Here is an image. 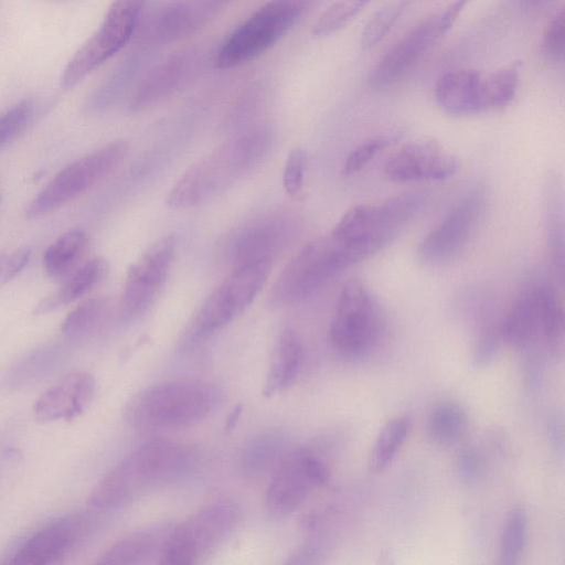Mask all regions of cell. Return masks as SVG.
<instances>
[{
	"label": "cell",
	"mask_w": 565,
	"mask_h": 565,
	"mask_svg": "<svg viewBox=\"0 0 565 565\" xmlns=\"http://www.w3.org/2000/svg\"><path fill=\"white\" fill-rule=\"evenodd\" d=\"M527 515L523 508L512 509L501 532L498 565H520L527 541Z\"/></svg>",
	"instance_id": "cell-33"
},
{
	"label": "cell",
	"mask_w": 565,
	"mask_h": 565,
	"mask_svg": "<svg viewBox=\"0 0 565 565\" xmlns=\"http://www.w3.org/2000/svg\"><path fill=\"white\" fill-rule=\"evenodd\" d=\"M177 237L168 234L153 242L128 269L119 313L122 321L141 317L153 305L169 275Z\"/></svg>",
	"instance_id": "cell-13"
},
{
	"label": "cell",
	"mask_w": 565,
	"mask_h": 565,
	"mask_svg": "<svg viewBox=\"0 0 565 565\" xmlns=\"http://www.w3.org/2000/svg\"><path fill=\"white\" fill-rule=\"evenodd\" d=\"M308 4L275 0L260 6L223 41L215 55V67L233 68L260 56L298 22Z\"/></svg>",
	"instance_id": "cell-4"
},
{
	"label": "cell",
	"mask_w": 565,
	"mask_h": 565,
	"mask_svg": "<svg viewBox=\"0 0 565 565\" xmlns=\"http://www.w3.org/2000/svg\"><path fill=\"white\" fill-rule=\"evenodd\" d=\"M171 524H157L136 530L117 540L93 565H142L159 552Z\"/></svg>",
	"instance_id": "cell-21"
},
{
	"label": "cell",
	"mask_w": 565,
	"mask_h": 565,
	"mask_svg": "<svg viewBox=\"0 0 565 565\" xmlns=\"http://www.w3.org/2000/svg\"><path fill=\"white\" fill-rule=\"evenodd\" d=\"M190 58L185 54L170 57L140 84L134 94L131 107L138 109L171 92L190 71Z\"/></svg>",
	"instance_id": "cell-27"
},
{
	"label": "cell",
	"mask_w": 565,
	"mask_h": 565,
	"mask_svg": "<svg viewBox=\"0 0 565 565\" xmlns=\"http://www.w3.org/2000/svg\"><path fill=\"white\" fill-rule=\"evenodd\" d=\"M270 268V263L234 268L201 305L186 332L185 343L202 341L238 318L263 289Z\"/></svg>",
	"instance_id": "cell-5"
},
{
	"label": "cell",
	"mask_w": 565,
	"mask_h": 565,
	"mask_svg": "<svg viewBox=\"0 0 565 565\" xmlns=\"http://www.w3.org/2000/svg\"><path fill=\"white\" fill-rule=\"evenodd\" d=\"M465 4V1L448 3L402 35L373 67L370 86L383 88L399 79L451 28Z\"/></svg>",
	"instance_id": "cell-11"
},
{
	"label": "cell",
	"mask_w": 565,
	"mask_h": 565,
	"mask_svg": "<svg viewBox=\"0 0 565 565\" xmlns=\"http://www.w3.org/2000/svg\"><path fill=\"white\" fill-rule=\"evenodd\" d=\"M110 301L96 297L84 301L73 309L64 319L61 331L70 339H83L97 331L108 319Z\"/></svg>",
	"instance_id": "cell-28"
},
{
	"label": "cell",
	"mask_w": 565,
	"mask_h": 565,
	"mask_svg": "<svg viewBox=\"0 0 565 565\" xmlns=\"http://www.w3.org/2000/svg\"><path fill=\"white\" fill-rule=\"evenodd\" d=\"M564 8H559L547 22L543 38L542 50L552 61H561L565 52Z\"/></svg>",
	"instance_id": "cell-41"
},
{
	"label": "cell",
	"mask_w": 565,
	"mask_h": 565,
	"mask_svg": "<svg viewBox=\"0 0 565 565\" xmlns=\"http://www.w3.org/2000/svg\"><path fill=\"white\" fill-rule=\"evenodd\" d=\"M483 75L475 68H458L445 73L435 85L438 105L452 115H468L486 109Z\"/></svg>",
	"instance_id": "cell-19"
},
{
	"label": "cell",
	"mask_w": 565,
	"mask_h": 565,
	"mask_svg": "<svg viewBox=\"0 0 565 565\" xmlns=\"http://www.w3.org/2000/svg\"><path fill=\"white\" fill-rule=\"evenodd\" d=\"M291 237L287 220L270 217L252 222L226 241L224 256L233 269L257 263H273Z\"/></svg>",
	"instance_id": "cell-15"
},
{
	"label": "cell",
	"mask_w": 565,
	"mask_h": 565,
	"mask_svg": "<svg viewBox=\"0 0 565 565\" xmlns=\"http://www.w3.org/2000/svg\"><path fill=\"white\" fill-rule=\"evenodd\" d=\"M330 476L321 457L308 448L287 451L274 469L265 493L267 512L282 519L297 510L307 497Z\"/></svg>",
	"instance_id": "cell-10"
},
{
	"label": "cell",
	"mask_w": 565,
	"mask_h": 565,
	"mask_svg": "<svg viewBox=\"0 0 565 565\" xmlns=\"http://www.w3.org/2000/svg\"><path fill=\"white\" fill-rule=\"evenodd\" d=\"M502 342L513 349H529L540 337L541 311L539 286L522 291L501 320Z\"/></svg>",
	"instance_id": "cell-20"
},
{
	"label": "cell",
	"mask_w": 565,
	"mask_h": 565,
	"mask_svg": "<svg viewBox=\"0 0 565 565\" xmlns=\"http://www.w3.org/2000/svg\"><path fill=\"white\" fill-rule=\"evenodd\" d=\"M330 550V539L317 534L299 546L284 565H323Z\"/></svg>",
	"instance_id": "cell-40"
},
{
	"label": "cell",
	"mask_w": 565,
	"mask_h": 565,
	"mask_svg": "<svg viewBox=\"0 0 565 565\" xmlns=\"http://www.w3.org/2000/svg\"><path fill=\"white\" fill-rule=\"evenodd\" d=\"M478 333L472 351L475 366L488 365L497 355L501 342V320H499L491 305H481L476 313Z\"/></svg>",
	"instance_id": "cell-32"
},
{
	"label": "cell",
	"mask_w": 565,
	"mask_h": 565,
	"mask_svg": "<svg viewBox=\"0 0 565 565\" xmlns=\"http://www.w3.org/2000/svg\"><path fill=\"white\" fill-rule=\"evenodd\" d=\"M411 430L407 417H396L388 420L377 434L369 458L373 472L383 471L395 459Z\"/></svg>",
	"instance_id": "cell-29"
},
{
	"label": "cell",
	"mask_w": 565,
	"mask_h": 565,
	"mask_svg": "<svg viewBox=\"0 0 565 565\" xmlns=\"http://www.w3.org/2000/svg\"><path fill=\"white\" fill-rule=\"evenodd\" d=\"M361 260L354 249L330 232L308 243L287 263L273 285L268 301L274 307L297 303Z\"/></svg>",
	"instance_id": "cell-3"
},
{
	"label": "cell",
	"mask_w": 565,
	"mask_h": 565,
	"mask_svg": "<svg viewBox=\"0 0 565 565\" xmlns=\"http://www.w3.org/2000/svg\"><path fill=\"white\" fill-rule=\"evenodd\" d=\"M269 143L270 137L264 129L223 142L188 168L168 192L166 204L185 210L206 203L256 167Z\"/></svg>",
	"instance_id": "cell-1"
},
{
	"label": "cell",
	"mask_w": 565,
	"mask_h": 565,
	"mask_svg": "<svg viewBox=\"0 0 565 565\" xmlns=\"http://www.w3.org/2000/svg\"><path fill=\"white\" fill-rule=\"evenodd\" d=\"M367 1H337L331 3L317 19L311 29L316 38H323L348 24Z\"/></svg>",
	"instance_id": "cell-37"
},
{
	"label": "cell",
	"mask_w": 565,
	"mask_h": 565,
	"mask_svg": "<svg viewBox=\"0 0 565 565\" xmlns=\"http://www.w3.org/2000/svg\"><path fill=\"white\" fill-rule=\"evenodd\" d=\"M287 454L281 435L266 433L250 439L242 449L238 469L245 478H259L276 468Z\"/></svg>",
	"instance_id": "cell-26"
},
{
	"label": "cell",
	"mask_w": 565,
	"mask_h": 565,
	"mask_svg": "<svg viewBox=\"0 0 565 565\" xmlns=\"http://www.w3.org/2000/svg\"><path fill=\"white\" fill-rule=\"evenodd\" d=\"M519 84V63L513 62L490 74L483 75L484 107L508 105L515 95Z\"/></svg>",
	"instance_id": "cell-34"
},
{
	"label": "cell",
	"mask_w": 565,
	"mask_h": 565,
	"mask_svg": "<svg viewBox=\"0 0 565 565\" xmlns=\"http://www.w3.org/2000/svg\"><path fill=\"white\" fill-rule=\"evenodd\" d=\"M242 411H243V405L242 404L236 405L232 409V412L227 416V420H226V424H225V427H226L227 430L233 429L235 427V425L238 422V418H239V416L242 414Z\"/></svg>",
	"instance_id": "cell-44"
},
{
	"label": "cell",
	"mask_w": 565,
	"mask_h": 565,
	"mask_svg": "<svg viewBox=\"0 0 565 565\" xmlns=\"http://www.w3.org/2000/svg\"><path fill=\"white\" fill-rule=\"evenodd\" d=\"M399 135V131L382 132L360 142L345 158L342 166V173L349 175L361 170L380 151L396 141Z\"/></svg>",
	"instance_id": "cell-38"
},
{
	"label": "cell",
	"mask_w": 565,
	"mask_h": 565,
	"mask_svg": "<svg viewBox=\"0 0 565 565\" xmlns=\"http://www.w3.org/2000/svg\"><path fill=\"white\" fill-rule=\"evenodd\" d=\"M241 508L233 500L213 502L173 526L170 535L198 563L236 526Z\"/></svg>",
	"instance_id": "cell-14"
},
{
	"label": "cell",
	"mask_w": 565,
	"mask_h": 565,
	"mask_svg": "<svg viewBox=\"0 0 565 565\" xmlns=\"http://www.w3.org/2000/svg\"><path fill=\"white\" fill-rule=\"evenodd\" d=\"M482 467V457L473 447H467L459 451L457 470L466 482H473L480 476Z\"/></svg>",
	"instance_id": "cell-42"
},
{
	"label": "cell",
	"mask_w": 565,
	"mask_h": 565,
	"mask_svg": "<svg viewBox=\"0 0 565 565\" xmlns=\"http://www.w3.org/2000/svg\"><path fill=\"white\" fill-rule=\"evenodd\" d=\"M196 450L184 443L157 438L147 441L118 463L136 499L149 489L180 480L196 467Z\"/></svg>",
	"instance_id": "cell-9"
},
{
	"label": "cell",
	"mask_w": 565,
	"mask_h": 565,
	"mask_svg": "<svg viewBox=\"0 0 565 565\" xmlns=\"http://www.w3.org/2000/svg\"><path fill=\"white\" fill-rule=\"evenodd\" d=\"M459 169L456 156L436 141L417 140L404 145L385 162L384 173L394 182L439 181Z\"/></svg>",
	"instance_id": "cell-16"
},
{
	"label": "cell",
	"mask_w": 565,
	"mask_h": 565,
	"mask_svg": "<svg viewBox=\"0 0 565 565\" xmlns=\"http://www.w3.org/2000/svg\"><path fill=\"white\" fill-rule=\"evenodd\" d=\"M307 169V152L301 147L292 148L285 161L281 183L285 192L296 198L300 194Z\"/></svg>",
	"instance_id": "cell-39"
},
{
	"label": "cell",
	"mask_w": 565,
	"mask_h": 565,
	"mask_svg": "<svg viewBox=\"0 0 565 565\" xmlns=\"http://www.w3.org/2000/svg\"><path fill=\"white\" fill-rule=\"evenodd\" d=\"M107 273L108 263L102 257H95L83 263L65 279L63 286L56 292L38 305L35 312L46 313L77 300L100 284Z\"/></svg>",
	"instance_id": "cell-24"
},
{
	"label": "cell",
	"mask_w": 565,
	"mask_h": 565,
	"mask_svg": "<svg viewBox=\"0 0 565 565\" xmlns=\"http://www.w3.org/2000/svg\"><path fill=\"white\" fill-rule=\"evenodd\" d=\"M302 359L300 338L292 329H284L271 354L263 394L270 397L291 386L300 372Z\"/></svg>",
	"instance_id": "cell-22"
},
{
	"label": "cell",
	"mask_w": 565,
	"mask_h": 565,
	"mask_svg": "<svg viewBox=\"0 0 565 565\" xmlns=\"http://www.w3.org/2000/svg\"><path fill=\"white\" fill-rule=\"evenodd\" d=\"M486 203L483 186L465 192L422 239L417 247L418 259L428 265H441L455 259L472 237Z\"/></svg>",
	"instance_id": "cell-12"
},
{
	"label": "cell",
	"mask_w": 565,
	"mask_h": 565,
	"mask_svg": "<svg viewBox=\"0 0 565 565\" xmlns=\"http://www.w3.org/2000/svg\"><path fill=\"white\" fill-rule=\"evenodd\" d=\"M142 7L140 1L113 2L96 31L67 62L61 75V86L65 89L76 86L119 52L134 35Z\"/></svg>",
	"instance_id": "cell-8"
},
{
	"label": "cell",
	"mask_w": 565,
	"mask_h": 565,
	"mask_svg": "<svg viewBox=\"0 0 565 565\" xmlns=\"http://www.w3.org/2000/svg\"><path fill=\"white\" fill-rule=\"evenodd\" d=\"M36 109V103L32 98H24L0 113V150L31 125Z\"/></svg>",
	"instance_id": "cell-35"
},
{
	"label": "cell",
	"mask_w": 565,
	"mask_h": 565,
	"mask_svg": "<svg viewBox=\"0 0 565 565\" xmlns=\"http://www.w3.org/2000/svg\"><path fill=\"white\" fill-rule=\"evenodd\" d=\"M29 248H19L11 254H0V285L15 277L28 264Z\"/></svg>",
	"instance_id": "cell-43"
},
{
	"label": "cell",
	"mask_w": 565,
	"mask_h": 565,
	"mask_svg": "<svg viewBox=\"0 0 565 565\" xmlns=\"http://www.w3.org/2000/svg\"><path fill=\"white\" fill-rule=\"evenodd\" d=\"M218 402L216 388L202 380L177 379L145 388L129 403L128 420L145 429H178L207 418Z\"/></svg>",
	"instance_id": "cell-2"
},
{
	"label": "cell",
	"mask_w": 565,
	"mask_h": 565,
	"mask_svg": "<svg viewBox=\"0 0 565 565\" xmlns=\"http://www.w3.org/2000/svg\"><path fill=\"white\" fill-rule=\"evenodd\" d=\"M127 153V142L115 140L68 163L33 198L26 216H44L86 192L113 172Z\"/></svg>",
	"instance_id": "cell-7"
},
{
	"label": "cell",
	"mask_w": 565,
	"mask_h": 565,
	"mask_svg": "<svg viewBox=\"0 0 565 565\" xmlns=\"http://www.w3.org/2000/svg\"><path fill=\"white\" fill-rule=\"evenodd\" d=\"M542 338L554 354L562 351L564 312L562 301L553 286H539Z\"/></svg>",
	"instance_id": "cell-31"
},
{
	"label": "cell",
	"mask_w": 565,
	"mask_h": 565,
	"mask_svg": "<svg viewBox=\"0 0 565 565\" xmlns=\"http://www.w3.org/2000/svg\"><path fill=\"white\" fill-rule=\"evenodd\" d=\"M467 414L456 403L444 402L434 407L427 420V435L437 445L456 443L466 431Z\"/></svg>",
	"instance_id": "cell-30"
},
{
	"label": "cell",
	"mask_w": 565,
	"mask_h": 565,
	"mask_svg": "<svg viewBox=\"0 0 565 565\" xmlns=\"http://www.w3.org/2000/svg\"><path fill=\"white\" fill-rule=\"evenodd\" d=\"M385 318L376 298L358 279L347 281L339 295L330 341L342 355L367 354L382 338Z\"/></svg>",
	"instance_id": "cell-6"
},
{
	"label": "cell",
	"mask_w": 565,
	"mask_h": 565,
	"mask_svg": "<svg viewBox=\"0 0 565 565\" xmlns=\"http://www.w3.org/2000/svg\"><path fill=\"white\" fill-rule=\"evenodd\" d=\"M95 380L85 372L65 375L44 391L34 404L39 422L73 419L85 412L95 394Z\"/></svg>",
	"instance_id": "cell-18"
},
{
	"label": "cell",
	"mask_w": 565,
	"mask_h": 565,
	"mask_svg": "<svg viewBox=\"0 0 565 565\" xmlns=\"http://www.w3.org/2000/svg\"><path fill=\"white\" fill-rule=\"evenodd\" d=\"M223 6L220 2H173L163 7L156 31L163 39L180 38L206 22Z\"/></svg>",
	"instance_id": "cell-23"
},
{
	"label": "cell",
	"mask_w": 565,
	"mask_h": 565,
	"mask_svg": "<svg viewBox=\"0 0 565 565\" xmlns=\"http://www.w3.org/2000/svg\"><path fill=\"white\" fill-rule=\"evenodd\" d=\"M89 529L90 520L83 514L56 520L25 541L10 565H52L66 555Z\"/></svg>",
	"instance_id": "cell-17"
},
{
	"label": "cell",
	"mask_w": 565,
	"mask_h": 565,
	"mask_svg": "<svg viewBox=\"0 0 565 565\" xmlns=\"http://www.w3.org/2000/svg\"><path fill=\"white\" fill-rule=\"evenodd\" d=\"M88 245V236L81 230H72L58 236L43 255L46 275L55 280L67 278L82 265Z\"/></svg>",
	"instance_id": "cell-25"
},
{
	"label": "cell",
	"mask_w": 565,
	"mask_h": 565,
	"mask_svg": "<svg viewBox=\"0 0 565 565\" xmlns=\"http://www.w3.org/2000/svg\"><path fill=\"white\" fill-rule=\"evenodd\" d=\"M406 1H388L376 9L361 32V46L367 50L380 42L407 7Z\"/></svg>",
	"instance_id": "cell-36"
}]
</instances>
